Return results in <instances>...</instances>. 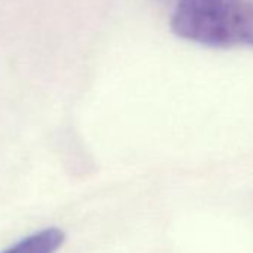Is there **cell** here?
<instances>
[{"label":"cell","instance_id":"1","mask_svg":"<svg viewBox=\"0 0 253 253\" xmlns=\"http://www.w3.org/2000/svg\"><path fill=\"white\" fill-rule=\"evenodd\" d=\"M170 29L207 48H253V0H177Z\"/></svg>","mask_w":253,"mask_h":253},{"label":"cell","instance_id":"2","mask_svg":"<svg viewBox=\"0 0 253 253\" xmlns=\"http://www.w3.org/2000/svg\"><path fill=\"white\" fill-rule=\"evenodd\" d=\"M64 240L66 234L51 226L18 240L0 253H55L64 244Z\"/></svg>","mask_w":253,"mask_h":253}]
</instances>
